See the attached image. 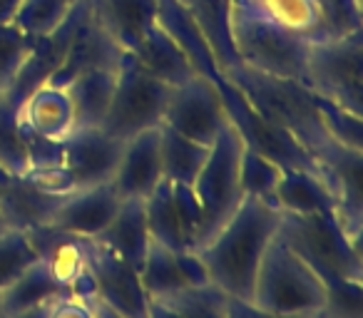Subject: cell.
Segmentation results:
<instances>
[{
	"label": "cell",
	"mask_w": 363,
	"mask_h": 318,
	"mask_svg": "<svg viewBox=\"0 0 363 318\" xmlns=\"http://www.w3.org/2000/svg\"><path fill=\"white\" fill-rule=\"evenodd\" d=\"M281 212L259 199L244 197L227 222L209 242L197 246L209 281L232 298H252L259 263L279 232Z\"/></svg>",
	"instance_id": "1"
},
{
	"label": "cell",
	"mask_w": 363,
	"mask_h": 318,
	"mask_svg": "<svg viewBox=\"0 0 363 318\" xmlns=\"http://www.w3.org/2000/svg\"><path fill=\"white\" fill-rule=\"evenodd\" d=\"M224 77L242 90V95L259 115L291 132L306 147L308 154L328 137L321 125V117H318L313 92L303 82L264 75L242 62Z\"/></svg>",
	"instance_id": "2"
},
{
	"label": "cell",
	"mask_w": 363,
	"mask_h": 318,
	"mask_svg": "<svg viewBox=\"0 0 363 318\" xmlns=\"http://www.w3.org/2000/svg\"><path fill=\"white\" fill-rule=\"evenodd\" d=\"M323 298L326 291L318 273L274 237L259 263L249 301L277 316L316 318L321 316Z\"/></svg>",
	"instance_id": "3"
},
{
	"label": "cell",
	"mask_w": 363,
	"mask_h": 318,
	"mask_svg": "<svg viewBox=\"0 0 363 318\" xmlns=\"http://www.w3.org/2000/svg\"><path fill=\"white\" fill-rule=\"evenodd\" d=\"M232 40L239 62L284 80H306L308 38L259 18L232 0Z\"/></svg>",
	"instance_id": "4"
},
{
	"label": "cell",
	"mask_w": 363,
	"mask_h": 318,
	"mask_svg": "<svg viewBox=\"0 0 363 318\" xmlns=\"http://www.w3.org/2000/svg\"><path fill=\"white\" fill-rule=\"evenodd\" d=\"M277 237L296 256H301L321 281L326 278L363 281L361 242L348 237L338 227L333 214H316V217L281 214Z\"/></svg>",
	"instance_id": "5"
},
{
	"label": "cell",
	"mask_w": 363,
	"mask_h": 318,
	"mask_svg": "<svg viewBox=\"0 0 363 318\" xmlns=\"http://www.w3.org/2000/svg\"><path fill=\"white\" fill-rule=\"evenodd\" d=\"M244 140L234 122H229L209 147V157L199 169L192 189L202 207V227H199L197 246L214 237L224 222L234 214L244 199L239 187V162H242ZM194 246V249H197Z\"/></svg>",
	"instance_id": "6"
},
{
	"label": "cell",
	"mask_w": 363,
	"mask_h": 318,
	"mask_svg": "<svg viewBox=\"0 0 363 318\" xmlns=\"http://www.w3.org/2000/svg\"><path fill=\"white\" fill-rule=\"evenodd\" d=\"M303 85L316 97L363 115V33L308 42Z\"/></svg>",
	"instance_id": "7"
},
{
	"label": "cell",
	"mask_w": 363,
	"mask_h": 318,
	"mask_svg": "<svg viewBox=\"0 0 363 318\" xmlns=\"http://www.w3.org/2000/svg\"><path fill=\"white\" fill-rule=\"evenodd\" d=\"M169 92V85L152 77L135 60V55L125 52L117 67L115 92L102 130L115 135L117 140H130L145 130H155L162 125Z\"/></svg>",
	"instance_id": "8"
},
{
	"label": "cell",
	"mask_w": 363,
	"mask_h": 318,
	"mask_svg": "<svg viewBox=\"0 0 363 318\" xmlns=\"http://www.w3.org/2000/svg\"><path fill=\"white\" fill-rule=\"evenodd\" d=\"M229 122L232 120L219 87L204 75H194L184 85L172 87L162 117V125L209 147Z\"/></svg>",
	"instance_id": "9"
},
{
	"label": "cell",
	"mask_w": 363,
	"mask_h": 318,
	"mask_svg": "<svg viewBox=\"0 0 363 318\" xmlns=\"http://www.w3.org/2000/svg\"><path fill=\"white\" fill-rule=\"evenodd\" d=\"M87 268L95 286V301L105 303L122 318H147L152 298L147 296L137 268L95 239L87 242Z\"/></svg>",
	"instance_id": "10"
},
{
	"label": "cell",
	"mask_w": 363,
	"mask_h": 318,
	"mask_svg": "<svg viewBox=\"0 0 363 318\" xmlns=\"http://www.w3.org/2000/svg\"><path fill=\"white\" fill-rule=\"evenodd\" d=\"M125 140H117L102 127L72 130L62 140V167L70 172L77 189L107 184L120 162Z\"/></svg>",
	"instance_id": "11"
},
{
	"label": "cell",
	"mask_w": 363,
	"mask_h": 318,
	"mask_svg": "<svg viewBox=\"0 0 363 318\" xmlns=\"http://www.w3.org/2000/svg\"><path fill=\"white\" fill-rule=\"evenodd\" d=\"M125 55L120 45L97 25V21L90 13V0H87V11L82 16V21L77 23L72 40L67 45V52L62 57L60 67L55 70V75L50 77V85L65 87L70 80H75L77 75L90 70H117L120 60Z\"/></svg>",
	"instance_id": "12"
},
{
	"label": "cell",
	"mask_w": 363,
	"mask_h": 318,
	"mask_svg": "<svg viewBox=\"0 0 363 318\" xmlns=\"http://www.w3.org/2000/svg\"><path fill=\"white\" fill-rule=\"evenodd\" d=\"M164 179L160 157V127L125 140L110 184L120 199H147Z\"/></svg>",
	"instance_id": "13"
},
{
	"label": "cell",
	"mask_w": 363,
	"mask_h": 318,
	"mask_svg": "<svg viewBox=\"0 0 363 318\" xmlns=\"http://www.w3.org/2000/svg\"><path fill=\"white\" fill-rule=\"evenodd\" d=\"M120 204V194L112 189L110 182L97 184V187L75 189L62 199V204L57 207L55 217L48 227L60 229V232L72 234V237L95 239L112 222Z\"/></svg>",
	"instance_id": "14"
},
{
	"label": "cell",
	"mask_w": 363,
	"mask_h": 318,
	"mask_svg": "<svg viewBox=\"0 0 363 318\" xmlns=\"http://www.w3.org/2000/svg\"><path fill=\"white\" fill-rule=\"evenodd\" d=\"M65 197L40 189L28 174H11L0 189V214L16 232H33L52 222Z\"/></svg>",
	"instance_id": "15"
},
{
	"label": "cell",
	"mask_w": 363,
	"mask_h": 318,
	"mask_svg": "<svg viewBox=\"0 0 363 318\" xmlns=\"http://www.w3.org/2000/svg\"><path fill=\"white\" fill-rule=\"evenodd\" d=\"M18 122L30 135L62 142L75 130V112L67 90L50 82L35 87L18 107Z\"/></svg>",
	"instance_id": "16"
},
{
	"label": "cell",
	"mask_w": 363,
	"mask_h": 318,
	"mask_svg": "<svg viewBox=\"0 0 363 318\" xmlns=\"http://www.w3.org/2000/svg\"><path fill=\"white\" fill-rule=\"evenodd\" d=\"M97 25L125 52H135L142 38L160 21L157 0H90Z\"/></svg>",
	"instance_id": "17"
},
{
	"label": "cell",
	"mask_w": 363,
	"mask_h": 318,
	"mask_svg": "<svg viewBox=\"0 0 363 318\" xmlns=\"http://www.w3.org/2000/svg\"><path fill=\"white\" fill-rule=\"evenodd\" d=\"M105 249L125 259L132 268L140 271L145 256L152 246L150 229L145 217V199H122L120 209L115 212L112 222L95 237Z\"/></svg>",
	"instance_id": "18"
},
{
	"label": "cell",
	"mask_w": 363,
	"mask_h": 318,
	"mask_svg": "<svg viewBox=\"0 0 363 318\" xmlns=\"http://www.w3.org/2000/svg\"><path fill=\"white\" fill-rule=\"evenodd\" d=\"M130 55H135V60L152 77H157V80H162L169 87L184 85L194 75H199L197 67L189 60V55L184 52V47L160 25V21L147 30V35L137 45V50L130 52Z\"/></svg>",
	"instance_id": "19"
},
{
	"label": "cell",
	"mask_w": 363,
	"mask_h": 318,
	"mask_svg": "<svg viewBox=\"0 0 363 318\" xmlns=\"http://www.w3.org/2000/svg\"><path fill=\"white\" fill-rule=\"evenodd\" d=\"M72 296L70 288L55 278L43 259L33 261L23 273H18L3 291H0V316L8 318L13 313H21L33 306H45L60 298Z\"/></svg>",
	"instance_id": "20"
},
{
	"label": "cell",
	"mask_w": 363,
	"mask_h": 318,
	"mask_svg": "<svg viewBox=\"0 0 363 318\" xmlns=\"http://www.w3.org/2000/svg\"><path fill=\"white\" fill-rule=\"evenodd\" d=\"M274 207L281 214H298V217H316V214H333L336 204L318 177L311 169H284L279 179Z\"/></svg>",
	"instance_id": "21"
},
{
	"label": "cell",
	"mask_w": 363,
	"mask_h": 318,
	"mask_svg": "<svg viewBox=\"0 0 363 318\" xmlns=\"http://www.w3.org/2000/svg\"><path fill=\"white\" fill-rule=\"evenodd\" d=\"M187 11L202 30L209 50L222 75H229L239 65V55L232 40V0H189Z\"/></svg>",
	"instance_id": "22"
},
{
	"label": "cell",
	"mask_w": 363,
	"mask_h": 318,
	"mask_svg": "<svg viewBox=\"0 0 363 318\" xmlns=\"http://www.w3.org/2000/svg\"><path fill=\"white\" fill-rule=\"evenodd\" d=\"M117 70H90L77 75L65 85L75 112V130L82 127H102L115 92Z\"/></svg>",
	"instance_id": "23"
},
{
	"label": "cell",
	"mask_w": 363,
	"mask_h": 318,
	"mask_svg": "<svg viewBox=\"0 0 363 318\" xmlns=\"http://www.w3.org/2000/svg\"><path fill=\"white\" fill-rule=\"evenodd\" d=\"M160 157L162 174L172 184H189L192 187L199 169L204 167L209 157V144L194 142L179 135L172 127L160 125Z\"/></svg>",
	"instance_id": "24"
},
{
	"label": "cell",
	"mask_w": 363,
	"mask_h": 318,
	"mask_svg": "<svg viewBox=\"0 0 363 318\" xmlns=\"http://www.w3.org/2000/svg\"><path fill=\"white\" fill-rule=\"evenodd\" d=\"M145 217L152 242L172 249V251H187V242L182 234V224L177 217L174 197H172V182L162 179L155 192L145 199Z\"/></svg>",
	"instance_id": "25"
},
{
	"label": "cell",
	"mask_w": 363,
	"mask_h": 318,
	"mask_svg": "<svg viewBox=\"0 0 363 318\" xmlns=\"http://www.w3.org/2000/svg\"><path fill=\"white\" fill-rule=\"evenodd\" d=\"M18 107L21 102L8 92L0 95V167L11 174H28L30 169V154L28 142L18 122Z\"/></svg>",
	"instance_id": "26"
},
{
	"label": "cell",
	"mask_w": 363,
	"mask_h": 318,
	"mask_svg": "<svg viewBox=\"0 0 363 318\" xmlns=\"http://www.w3.org/2000/svg\"><path fill=\"white\" fill-rule=\"evenodd\" d=\"M229 293L222 291L217 283H197V286H182L167 296L157 298L174 308L182 318H227Z\"/></svg>",
	"instance_id": "27"
},
{
	"label": "cell",
	"mask_w": 363,
	"mask_h": 318,
	"mask_svg": "<svg viewBox=\"0 0 363 318\" xmlns=\"http://www.w3.org/2000/svg\"><path fill=\"white\" fill-rule=\"evenodd\" d=\"M281 174L284 169L277 162H272L262 152L244 144L242 162H239V187H242L244 197L259 199V202L274 207V197H277V187Z\"/></svg>",
	"instance_id": "28"
},
{
	"label": "cell",
	"mask_w": 363,
	"mask_h": 318,
	"mask_svg": "<svg viewBox=\"0 0 363 318\" xmlns=\"http://www.w3.org/2000/svg\"><path fill=\"white\" fill-rule=\"evenodd\" d=\"M140 281L150 298H162L177 288L187 286L179 271V263H177V251L157 242H152L150 251H147L145 263L140 268Z\"/></svg>",
	"instance_id": "29"
},
{
	"label": "cell",
	"mask_w": 363,
	"mask_h": 318,
	"mask_svg": "<svg viewBox=\"0 0 363 318\" xmlns=\"http://www.w3.org/2000/svg\"><path fill=\"white\" fill-rule=\"evenodd\" d=\"M77 0H23L13 25L21 28L30 38H48L65 23Z\"/></svg>",
	"instance_id": "30"
},
{
	"label": "cell",
	"mask_w": 363,
	"mask_h": 318,
	"mask_svg": "<svg viewBox=\"0 0 363 318\" xmlns=\"http://www.w3.org/2000/svg\"><path fill=\"white\" fill-rule=\"evenodd\" d=\"M321 23L313 40L356 35L361 30V0H318ZM308 40V42H313Z\"/></svg>",
	"instance_id": "31"
},
{
	"label": "cell",
	"mask_w": 363,
	"mask_h": 318,
	"mask_svg": "<svg viewBox=\"0 0 363 318\" xmlns=\"http://www.w3.org/2000/svg\"><path fill=\"white\" fill-rule=\"evenodd\" d=\"M316 110L321 117V125L326 130V135L331 140H336L338 144H346L351 149H361L363 152V115H356L351 110H343V107L333 105V102L316 97Z\"/></svg>",
	"instance_id": "32"
},
{
	"label": "cell",
	"mask_w": 363,
	"mask_h": 318,
	"mask_svg": "<svg viewBox=\"0 0 363 318\" xmlns=\"http://www.w3.org/2000/svg\"><path fill=\"white\" fill-rule=\"evenodd\" d=\"M323 308L318 318H363V281L326 278Z\"/></svg>",
	"instance_id": "33"
},
{
	"label": "cell",
	"mask_w": 363,
	"mask_h": 318,
	"mask_svg": "<svg viewBox=\"0 0 363 318\" xmlns=\"http://www.w3.org/2000/svg\"><path fill=\"white\" fill-rule=\"evenodd\" d=\"M38 251L30 244L26 232H6L0 237V291L18 276L23 273L33 261H38Z\"/></svg>",
	"instance_id": "34"
},
{
	"label": "cell",
	"mask_w": 363,
	"mask_h": 318,
	"mask_svg": "<svg viewBox=\"0 0 363 318\" xmlns=\"http://www.w3.org/2000/svg\"><path fill=\"white\" fill-rule=\"evenodd\" d=\"M33 42H35V38L26 35L13 23H3L0 25V82L11 85L13 77L21 72L23 62L30 55Z\"/></svg>",
	"instance_id": "35"
},
{
	"label": "cell",
	"mask_w": 363,
	"mask_h": 318,
	"mask_svg": "<svg viewBox=\"0 0 363 318\" xmlns=\"http://www.w3.org/2000/svg\"><path fill=\"white\" fill-rule=\"evenodd\" d=\"M172 197H174L177 217H179L184 242H187L189 249H194L197 246L199 227H202V207H199L197 194H194V189L189 184H172Z\"/></svg>",
	"instance_id": "36"
},
{
	"label": "cell",
	"mask_w": 363,
	"mask_h": 318,
	"mask_svg": "<svg viewBox=\"0 0 363 318\" xmlns=\"http://www.w3.org/2000/svg\"><path fill=\"white\" fill-rule=\"evenodd\" d=\"M50 318H97L95 313V298L82 296H67L52 303Z\"/></svg>",
	"instance_id": "37"
},
{
	"label": "cell",
	"mask_w": 363,
	"mask_h": 318,
	"mask_svg": "<svg viewBox=\"0 0 363 318\" xmlns=\"http://www.w3.org/2000/svg\"><path fill=\"white\" fill-rule=\"evenodd\" d=\"M227 318H298V316H277V313L264 311V308H259L257 303H252V301L229 298Z\"/></svg>",
	"instance_id": "38"
},
{
	"label": "cell",
	"mask_w": 363,
	"mask_h": 318,
	"mask_svg": "<svg viewBox=\"0 0 363 318\" xmlns=\"http://www.w3.org/2000/svg\"><path fill=\"white\" fill-rule=\"evenodd\" d=\"M147 318H182L174 308H169L164 301H157L152 298L150 301V308H147Z\"/></svg>",
	"instance_id": "39"
},
{
	"label": "cell",
	"mask_w": 363,
	"mask_h": 318,
	"mask_svg": "<svg viewBox=\"0 0 363 318\" xmlns=\"http://www.w3.org/2000/svg\"><path fill=\"white\" fill-rule=\"evenodd\" d=\"M23 6V0H0V25L3 23H13L18 8Z\"/></svg>",
	"instance_id": "40"
},
{
	"label": "cell",
	"mask_w": 363,
	"mask_h": 318,
	"mask_svg": "<svg viewBox=\"0 0 363 318\" xmlns=\"http://www.w3.org/2000/svg\"><path fill=\"white\" fill-rule=\"evenodd\" d=\"M50 313H52V303H45V306H33L21 313H13L8 318H50Z\"/></svg>",
	"instance_id": "41"
},
{
	"label": "cell",
	"mask_w": 363,
	"mask_h": 318,
	"mask_svg": "<svg viewBox=\"0 0 363 318\" xmlns=\"http://www.w3.org/2000/svg\"><path fill=\"white\" fill-rule=\"evenodd\" d=\"M95 313H97V318H122V316H117L112 308H107L105 303H100V301H95Z\"/></svg>",
	"instance_id": "42"
},
{
	"label": "cell",
	"mask_w": 363,
	"mask_h": 318,
	"mask_svg": "<svg viewBox=\"0 0 363 318\" xmlns=\"http://www.w3.org/2000/svg\"><path fill=\"white\" fill-rule=\"evenodd\" d=\"M6 232H11V227H8L6 217H3V214H0V237H3V234H6Z\"/></svg>",
	"instance_id": "43"
},
{
	"label": "cell",
	"mask_w": 363,
	"mask_h": 318,
	"mask_svg": "<svg viewBox=\"0 0 363 318\" xmlns=\"http://www.w3.org/2000/svg\"><path fill=\"white\" fill-rule=\"evenodd\" d=\"M8 177H11V172H6V169L0 167V189H3V184L8 182Z\"/></svg>",
	"instance_id": "44"
},
{
	"label": "cell",
	"mask_w": 363,
	"mask_h": 318,
	"mask_svg": "<svg viewBox=\"0 0 363 318\" xmlns=\"http://www.w3.org/2000/svg\"><path fill=\"white\" fill-rule=\"evenodd\" d=\"M6 87H8L6 82H0V95H3V92H6Z\"/></svg>",
	"instance_id": "45"
},
{
	"label": "cell",
	"mask_w": 363,
	"mask_h": 318,
	"mask_svg": "<svg viewBox=\"0 0 363 318\" xmlns=\"http://www.w3.org/2000/svg\"><path fill=\"white\" fill-rule=\"evenodd\" d=\"M179 3H182V6H189V0H179Z\"/></svg>",
	"instance_id": "46"
},
{
	"label": "cell",
	"mask_w": 363,
	"mask_h": 318,
	"mask_svg": "<svg viewBox=\"0 0 363 318\" xmlns=\"http://www.w3.org/2000/svg\"><path fill=\"white\" fill-rule=\"evenodd\" d=\"M0 318H3V316H0Z\"/></svg>",
	"instance_id": "47"
},
{
	"label": "cell",
	"mask_w": 363,
	"mask_h": 318,
	"mask_svg": "<svg viewBox=\"0 0 363 318\" xmlns=\"http://www.w3.org/2000/svg\"><path fill=\"white\" fill-rule=\"evenodd\" d=\"M316 318H318V316H316Z\"/></svg>",
	"instance_id": "48"
}]
</instances>
